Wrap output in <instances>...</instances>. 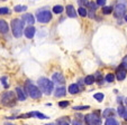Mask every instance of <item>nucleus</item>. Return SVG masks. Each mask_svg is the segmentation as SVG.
I'll return each instance as SVG.
<instances>
[{
	"instance_id": "obj_3",
	"label": "nucleus",
	"mask_w": 127,
	"mask_h": 125,
	"mask_svg": "<svg viewBox=\"0 0 127 125\" xmlns=\"http://www.w3.org/2000/svg\"><path fill=\"white\" fill-rule=\"evenodd\" d=\"M0 103L2 104L3 106H15L17 103L16 96H15L14 92H5L1 95V98H0Z\"/></svg>"
},
{
	"instance_id": "obj_5",
	"label": "nucleus",
	"mask_w": 127,
	"mask_h": 125,
	"mask_svg": "<svg viewBox=\"0 0 127 125\" xmlns=\"http://www.w3.org/2000/svg\"><path fill=\"white\" fill-rule=\"evenodd\" d=\"M36 20L42 24H46L52 20V14L48 10H41L36 14Z\"/></svg>"
},
{
	"instance_id": "obj_29",
	"label": "nucleus",
	"mask_w": 127,
	"mask_h": 125,
	"mask_svg": "<svg viewBox=\"0 0 127 125\" xmlns=\"http://www.w3.org/2000/svg\"><path fill=\"white\" fill-rule=\"evenodd\" d=\"M9 9H8L7 7H1L0 8V15H7V14H9Z\"/></svg>"
},
{
	"instance_id": "obj_35",
	"label": "nucleus",
	"mask_w": 127,
	"mask_h": 125,
	"mask_svg": "<svg viewBox=\"0 0 127 125\" xmlns=\"http://www.w3.org/2000/svg\"><path fill=\"white\" fill-rule=\"evenodd\" d=\"M120 65H123V66H124L125 68H126V67H127V56H125V58L123 59V63H122V64H120Z\"/></svg>"
},
{
	"instance_id": "obj_30",
	"label": "nucleus",
	"mask_w": 127,
	"mask_h": 125,
	"mask_svg": "<svg viewBox=\"0 0 127 125\" xmlns=\"http://www.w3.org/2000/svg\"><path fill=\"white\" fill-rule=\"evenodd\" d=\"M95 79H97L99 82V84H101V82H102V75H101L100 73H96V75H95Z\"/></svg>"
},
{
	"instance_id": "obj_4",
	"label": "nucleus",
	"mask_w": 127,
	"mask_h": 125,
	"mask_svg": "<svg viewBox=\"0 0 127 125\" xmlns=\"http://www.w3.org/2000/svg\"><path fill=\"white\" fill-rule=\"evenodd\" d=\"M25 92L26 94H28L32 98L37 99L42 97V90L39 89L37 86H35L34 84H32L31 82H27L26 85H25Z\"/></svg>"
},
{
	"instance_id": "obj_23",
	"label": "nucleus",
	"mask_w": 127,
	"mask_h": 125,
	"mask_svg": "<svg viewBox=\"0 0 127 125\" xmlns=\"http://www.w3.org/2000/svg\"><path fill=\"white\" fill-rule=\"evenodd\" d=\"M27 9V7L26 6H15V8H14V10L16 12H22V11H25V10Z\"/></svg>"
},
{
	"instance_id": "obj_17",
	"label": "nucleus",
	"mask_w": 127,
	"mask_h": 125,
	"mask_svg": "<svg viewBox=\"0 0 127 125\" xmlns=\"http://www.w3.org/2000/svg\"><path fill=\"white\" fill-rule=\"evenodd\" d=\"M95 76L94 75H89L87 76L86 78H84V84H87V85H91V84H94L95 83Z\"/></svg>"
},
{
	"instance_id": "obj_6",
	"label": "nucleus",
	"mask_w": 127,
	"mask_h": 125,
	"mask_svg": "<svg viewBox=\"0 0 127 125\" xmlns=\"http://www.w3.org/2000/svg\"><path fill=\"white\" fill-rule=\"evenodd\" d=\"M126 9H127L126 1H119V2L116 5V8H115V10H114V16H115L117 19H120L125 15Z\"/></svg>"
},
{
	"instance_id": "obj_13",
	"label": "nucleus",
	"mask_w": 127,
	"mask_h": 125,
	"mask_svg": "<svg viewBox=\"0 0 127 125\" xmlns=\"http://www.w3.org/2000/svg\"><path fill=\"white\" fill-rule=\"evenodd\" d=\"M23 20L26 21L28 25H34V22H35V18L32 14H24L23 15Z\"/></svg>"
},
{
	"instance_id": "obj_28",
	"label": "nucleus",
	"mask_w": 127,
	"mask_h": 125,
	"mask_svg": "<svg viewBox=\"0 0 127 125\" xmlns=\"http://www.w3.org/2000/svg\"><path fill=\"white\" fill-rule=\"evenodd\" d=\"M73 109H75V111H84V109H89V106L88 105H83V106H74Z\"/></svg>"
},
{
	"instance_id": "obj_39",
	"label": "nucleus",
	"mask_w": 127,
	"mask_h": 125,
	"mask_svg": "<svg viewBox=\"0 0 127 125\" xmlns=\"http://www.w3.org/2000/svg\"><path fill=\"white\" fill-rule=\"evenodd\" d=\"M125 103H126V105H127V97L125 98Z\"/></svg>"
},
{
	"instance_id": "obj_10",
	"label": "nucleus",
	"mask_w": 127,
	"mask_h": 125,
	"mask_svg": "<svg viewBox=\"0 0 127 125\" xmlns=\"http://www.w3.org/2000/svg\"><path fill=\"white\" fill-rule=\"evenodd\" d=\"M35 33H36V28L33 26H27V28H25V30H24L25 36H26V38H28V39H32V38L35 36Z\"/></svg>"
},
{
	"instance_id": "obj_38",
	"label": "nucleus",
	"mask_w": 127,
	"mask_h": 125,
	"mask_svg": "<svg viewBox=\"0 0 127 125\" xmlns=\"http://www.w3.org/2000/svg\"><path fill=\"white\" fill-rule=\"evenodd\" d=\"M125 20H126V22H127V15L125 16Z\"/></svg>"
},
{
	"instance_id": "obj_31",
	"label": "nucleus",
	"mask_w": 127,
	"mask_h": 125,
	"mask_svg": "<svg viewBox=\"0 0 127 125\" xmlns=\"http://www.w3.org/2000/svg\"><path fill=\"white\" fill-rule=\"evenodd\" d=\"M106 2H107V1H106V0H98V1H97V6H101V7H106Z\"/></svg>"
},
{
	"instance_id": "obj_27",
	"label": "nucleus",
	"mask_w": 127,
	"mask_h": 125,
	"mask_svg": "<svg viewBox=\"0 0 127 125\" xmlns=\"http://www.w3.org/2000/svg\"><path fill=\"white\" fill-rule=\"evenodd\" d=\"M0 82L2 83V85H3V87H5V88L9 87V84L7 83V77H6V76H2V77L0 78Z\"/></svg>"
},
{
	"instance_id": "obj_24",
	"label": "nucleus",
	"mask_w": 127,
	"mask_h": 125,
	"mask_svg": "<svg viewBox=\"0 0 127 125\" xmlns=\"http://www.w3.org/2000/svg\"><path fill=\"white\" fill-rule=\"evenodd\" d=\"M78 12H79V15L81 17H86L87 15H88V12H87V9L84 7H80L79 10H78Z\"/></svg>"
},
{
	"instance_id": "obj_16",
	"label": "nucleus",
	"mask_w": 127,
	"mask_h": 125,
	"mask_svg": "<svg viewBox=\"0 0 127 125\" xmlns=\"http://www.w3.org/2000/svg\"><path fill=\"white\" fill-rule=\"evenodd\" d=\"M69 92L71 94H78L80 92V88H79V85L78 84H71L69 86Z\"/></svg>"
},
{
	"instance_id": "obj_32",
	"label": "nucleus",
	"mask_w": 127,
	"mask_h": 125,
	"mask_svg": "<svg viewBox=\"0 0 127 125\" xmlns=\"http://www.w3.org/2000/svg\"><path fill=\"white\" fill-rule=\"evenodd\" d=\"M58 124L59 125H69V123L66 121H64L63 118H60V120H58Z\"/></svg>"
},
{
	"instance_id": "obj_36",
	"label": "nucleus",
	"mask_w": 127,
	"mask_h": 125,
	"mask_svg": "<svg viewBox=\"0 0 127 125\" xmlns=\"http://www.w3.org/2000/svg\"><path fill=\"white\" fill-rule=\"evenodd\" d=\"M72 125H82V123L79 122V121H73V122H72Z\"/></svg>"
},
{
	"instance_id": "obj_37",
	"label": "nucleus",
	"mask_w": 127,
	"mask_h": 125,
	"mask_svg": "<svg viewBox=\"0 0 127 125\" xmlns=\"http://www.w3.org/2000/svg\"><path fill=\"white\" fill-rule=\"evenodd\" d=\"M45 125H55L54 123H48V124H45Z\"/></svg>"
},
{
	"instance_id": "obj_8",
	"label": "nucleus",
	"mask_w": 127,
	"mask_h": 125,
	"mask_svg": "<svg viewBox=\"0 0 127 125\" xmlns=\"http://www.w3.org/2000/svg\"><path fill=\"white\" fill-rule=\"evenodd\" d=\"M52 80H53V84H54V83H55V84H60V85L65 84V78L61 73H54L53 74Z\"/></svg>"
},
{
	"instance_id": "obj_7",
	"label": "nucleus",
	"mask_w": 127,
	"mask_h": 125,
	"mask_svg": "<svg viewBox=\"0 0 127 125\" xmlns=\"http://www.w3.org/2000/svg\"><path fill=\"white\" fill-rule=\"evenodd\" d=\"M86 122L88 125H101V118L97 112L88 114L86 116Z\"/></svg>"
},
{
	"instance_id": "obj_33",
	"label": "nucleus",
	"mask_w": 127,
	"mask_h": 125,
	"mask_svg": "<svg viewBox=\"0 0 127 125\" xmlns=\"http://www.w3.org/2000/svg\"><path fill=\"white\" fill-rule=\"evenodd\" d=\"M59 106H60V107H66V106H69V102H67V101L60 102V103H59Z\"/></svg>"
},
{
	"instance_id": "obj_34",
	"label": "nucleus",
	"mask_w": 127,
	"mask_h": 125,
	"mask_svg": "<svg viewBox=\"0 0 127 125\" xmlns=\"http://www.w3.org/2000/svg\"><path fill=\"white\" fill-rule=\"evenodd\" d=\"M89 17L90 18H96V15H95V10H89Z\"/></svg>"
},
{
	"instance_id": "obj_14",
	"label": "nucleus",
	"mask_w": 127,
	"mask_h": 125,
	"mask_svg": "<svg viewBox=\"0 0 127 125\" xmlns=\"http://www.w3.org/2000/svg\"><path fill=\"white\" fill-rule=\"evenodd\" d=\"M16 94H17V98H18V101L23 102V101L26 99V94H25V92L20 87H16Z\"/></svg>"
},
{
	"instance_id": "obj_11",
	"label": "nucleus",
	"mask_w": 127,
	"mask_h": 125,
	"mask_svg": "<svg viewBox=\"0 0 127 125\" xmlns=\"http://www.w3.org/2000/svg\"><path fill=\"white\" fill-rule=\"evenodd\" d=\"M9 31V26L7 21L3 19H0V34H7Z\"/></svg>"
},
{
	"instance_id": "obj_9",
	"label": "nucleus",
	"mask_w": 127,
	"mask_h": 125,
	"mask_svg": "<svg viewBox=\"0 0 127 125\" xmlns=\"http://www.w3.org/2000/svg\"><path fill=\"white\" fill-rule=\"evenodd\" d=\"M126 74H127V71L123 65H119V67L117 68V71H116V78L118 80H124L125 77H126Z\"/></svg>"
},
{
	"instance_id": "obj_21",
	"label": "nucleus",
	"mask_w": 127,
	"mask_h": 125,
	"mask_svg": "<svg viewBox=\"0 0 127 125\" xmlns=\"http://www.w3.org/2000/svg\"><path fill=\"white\" fill-rule=\"evenodd\" d=\"M102 12L103 15H109L113 12V7L111 6H106V7L102 8Z\"/></svg>"
},
{
	"instance_id": "obj_15",
	"label": "nucleus",
	"mask_w": 127,
	"mask_h": 125,
	"mask_svg": "<svg viewBox=\"0 0 127 125\" xmlns=\"http://www.w3.org/2000/svg\"><path fill=\"white\" fill-rule=\"evenodd\" d=\"M65 93H66V89H65V87H58L55 88V92H54V96L55 97H62L65 95Z\"/></svg>"
},
{
	"instance_id": "obj_20",
	"label": "nucleus",
	"mask_w": 127,
	"mask_h": 125,
	"mask_svg": "<svg viewBox=\"0 0 127 125\" xmlns=\"http://www.w3.org/2000/svg\"><path fill=\"white\" fill-rule=\"evenodd\" d=\"M63 10H64V8H63L62 6H60V5L54 6V7H53V12H54V14H61Z\"/></svg>"
},
{
	"instance_id": "obj_12",
	"label": "nucleus",
	"mask_w": 127,
	"mask_h": 125,
	"mask_svg": "<svg viewBox=\"0 0 127 125\" xmlns=\"http://www.w3.org/2000/svg\"><path fill=\"white\" fill-rule=\"evenodd\" d=\"M65 9H66V14L70 18H75V17H77V11H75L74 7L72 5H67Z\"/></svg>"
},
{
	"instance_id": "obj_2",
	"label": "nucleus",
	"mask_w": 127,
	"mask_h": 125,
	"mask_svg": "<svg viewBox=\"0 0 127 125\" xmlns=\"http://www.w3.org/2000/svg\"><path fill=\"white\" fill-rule=\"evenodd\" d=\"M24 24L25 21L23 19H18V18H15L12 19L11 21V30L12 34L16 38H20L23 35V31L25 30L24 29Z\"/></svg>"
},
{
	"instance_id": "obj_19",
	"label": "nucleus",
	"mask_w": 127,
	"mask_h": 125,
	"mask_svg": "<svg viewBox=\"0 0 127 125\" xmlns=\"http://www.w3.org/2000/svg\"><path fill=\"white\" fill-rule=\"evenodd\" d=\"M105 125H119V123L116 121V118L110 117V118H107V120H106Z\"/></svg>"
},
{
	"instance_id": "obj_40",
	"label": "nucleus",
	"mask_w": 127,
	"mask_h": 125,
	"mask_svg": "<svg viewBox=\"0 0 127 125\" xmlns=\"http://www.w3.org/2000/svg\"><path fill=\"white\" fill-rule=\"evenodd\" d=\"M6 125H14V124H10V123H6Z\"/></svg>"
},
{
	"instance_id": "obj_1",
	"label": "nucleus",
	"mask_w": 127,
	"mask_h": 125,
	"mask_svg": "<svg viewBox=\"0 0 127 125\" xmlns=\"http://www.w3.org/2000/svg\"><path fill=\"white\" fill-rule=\"evenodd\" d=\"M37 85L38 88L42 90V93L46 95H51L53 92V82H51L50 79H47L46 77H41L37 80Z\"/></svg>"
},
{
	"instance_id": "obj_26",
	"label": "nucleus",
	"mask_w": 127,
	"mask_h": 125,
	"mask_svg": "<svg viewBox=\"0 0 127 125\" xmlns=\"http://www.w3.org/2000/svg\"><path fill=\"white\" fill-rule=\"evenodd\" d=\"M106 80H107L108 83H113L114 80H115V76H114V74H107L106 75Z\"/></svg>"
},
{
	"instance_id": "obj_22",
	"label": "nucleus",
	"mask_w": 127,
	"mask_h": 125,
	"mask_svg": "<svg viewBox=\"0 0 127 125\" xmlns=\"http://www.w3.org/2000/svg\"><path fill=\"white\" fill-rule=\"evenodd\" d=\"M94 98L97 99L98 102H102L103 98H105V95H103L102 93H97V94L94 95Z\"/></svg>"
},
{
	"instance_id": "obj_18",
	"label": "nucleus",
	"mask_w": 127,
	"mask_h": 125,
	"mask_svg": "<svg viewBox=\"0 0 127 125\" xmlns=\"http://www.w3.org/2000/svg\"><path fill=\"white\" fill-rule=\"evenodd\" d=\"M113 114H114V109L113 108H107L102 113V116H103V117H106V118H110Z\"/></svg>"
},
{
	"instance_id": "obj_25",
	"label": "nucleus",
	"mask_w": 127,
	"mask_h": 125,
	"mask_svg": "<svg viewBox=\"0 0 127 125\" xmlns=\"http://www.w3.org/2000/svg\"><path fill=\"white\" fill-rule=\"evenodd\" d=\"M35 116H36L37 118H39V120H47V118H50L48 116L44 115V114L39 113V112H35Z\"/></svg>"
}]
</instances>
